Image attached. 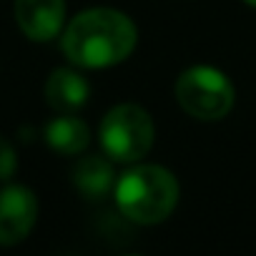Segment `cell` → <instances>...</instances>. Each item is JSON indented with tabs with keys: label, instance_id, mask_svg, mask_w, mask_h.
<instances>
[{
	"label": "cell",
	"instance_id": "cell-1",
	"mask_svg": "<svg viewBox=\"0 0 256 256\" xmlns=\"http://www.w3.org/2000/svg\"><path fill=\"white\" fill-rule=\"evenodd\" d=\"M138 43L134 20L113 8L78 13L63 33V53L78 68H108L126 60Z\"/></svg>",
	"mask_w": 256,
	"mask_h": 256
},
{
	"label": "cell",
	"instance_id": "cell-2",
	"mask_svg": "<svg viewBox=\"0 0 256 256\" xmlns=\"http://www.w3.org/2000/svg\"><path fill=\"white\" fill-rule=\"evenodd\" d=\"M116 204L126 218L151 226L171 216L178 204V181L164 166H136L116 181Z\"/></svg>",
	"mask_w": 256,
	"mask_h": 256
},
{
	"label": "cell",
	"instance_id": "cell-3",
	"mask_svg": "<svg viewBox=\"0 0 256 256\" xmlns=\"http://www.w3.org/2000/svg\"><path fill=\"white\" fill-rule=\"evenodd\" d=\"M156 138V126L146 108L136 103H120L110 108L100 120V146L120 164L144 158Z\"/></svg>",
	"mask_w": 256,
	"mask_h": 256
},
{
	"label": "cell",
	"instance_id": "cell-4",
	"mask_svg": "<svg viewBox=\"0 0 256 256\" xmlns=\"http://www.w3.org/2000/svg\"><path fill=\"white\" fill-rule=\"evenodd\" d=\"M234 86L231 80L211 68L194 66L186 68L176 80V100L181 108L198 120H218L234 108Z\"/></svg>",
	"mask_w": 256,
	"mask_h": 256
},
{
	"label": "cell",
	"instance_id": "cell-5",
	"mask_svg": "<svg viewBox=\"0 0 256 256\" xmlns=\"http://www.w3.org/2000/svg\"><path fill=\"white\" fill-rule=\"evenodd\" d=\"M38 198L26 186H6L0 191V246L20 244L36 226Z\"/></svg>",
	"mask_w": 256,
	"mask_h": 256
},
{
	"label": "cell",
	"instance_id": "cell-6",
	"mask_svg": "<svg viewBox=\"0 0 256 256\" xmlns=\"http://www.w3.org/2000/svg\"><path fill=\"white\" fill-rule=\"evenodd\" d=\"M16 20L30 40H53L66 20V0H16Z\"/></svg>",
	"mask_w": 256,
	"mask_h": 256
},
{
	"label": "cell",
	"instance_id": "cell-7",
	"mask_svg": "<svg viewBox=\"0 0 256 256\" xmlns=\"http://www.w3.org/2000/svg\"><path fill=\"white\" fill-rule=\"evenodd\" d=\"M88 96H90L88 80L70 68H56L46 83V98H48L50 108H56L58 113L80 110L86 106Z\"/></svg>",
	"mask_w": 256,
	"mask_h": 256
},
{
	"label": "cell",
	"instance_id": "cell-8",
	"mask_svg": "<svg viewBox=\"0 0 256 256\" xmlns=\"http://www.w3.org/2000/svg\"><path fill=\"white\" fill-rule=\"evenodd\" d=\"M73 184L86 198L100 201L116 188V174L103 156H83L73 168Z\"/></svg>",
	"mask_w": 256,
	"mask_h": 256
},
{
	"label": "cell",
	"instance_id": "cell-9",
	"mask_svg": "<svg viewBox=\"0 0 256 256\" xmlns=\"http://www.w3.org/2000/svg\"><path fill=\"white\" fill-rule=\"evenodd\" d=\"M46 141L53 151L63 156H76V154H83L86 146L90 144V131L73 113H60L46 126Z\"/></svg>",
	"mask_w": 256,
	"mask_h": 256
},
{
	"label": "cell",
	"instance_id": "cell-10",
	"mask_svg": "<svg viewBox=\"0 0 256 256\" xmlns=\"http://www.w3.org/2000/svg\"><path fill=\"white\" fill-rule=\"evenodd\" d=\"M18 168V156L13 151V146L6 141V138H0V181H8Z\"/></svg>",
	"mask_w": 256,
	"mask_h": 256
},
{
	"label": "cell",
	"instance_id": "cell-11",
	"mask_svg": "<svg viewBox=\"0 0 256 256\" xmlns=\"http://www.w3.org/2000/svg\"><path fill=\"white\" fill-rule=\"evenodd\" d=\"M244 3H248V6H254V8H256V0H244Z\"/></svg>",
	"mask_w": 256,
	"mask_h": 256
}]
</instances>
